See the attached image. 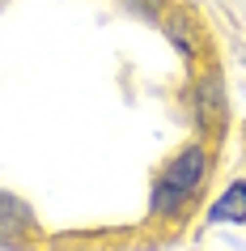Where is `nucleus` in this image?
I'll return each mask as SVG.
<instances>
[{"label": "nucleus", "mask_w": 246, "mask_h": 251, "mask_svg": "<svg viewBox=\"0 0 246 251\" xmlns=\"http://www.w3.org/2000/svg\"><path fill=\"white\" fill-rule=\"evenodd\" d=\"M195 124H200V141H212L217 145L221 136H225V119H229V102H225V81H221V68H204L200 81H195Z\"/></svg>", "instance_id": "1"}, {"label": "nucleus", "mask_w": 246, "mask_h": 251, "mask_svg": "<svg viewBox=\"0 0 246 251\" xmlns=\"http://www.w3.org/2000/svg\"><path fill=\"white\" fill-rule=\"evenodd\" d=\"M208 166H212V158H208V145L204 141H187V145L174 153V158L161 166V183L166 187H174L179 196H187V200H195V192H200V183L208 179Z\"/></svg>", "instance_id": "2"}, {"label": "nucleus", "mask_w": 246, "mask_h": 251, "mask_svg": "<svg viewBox=\"0 0 246 251\" xmlns=\"http://www.w3.org/2000/svg\"><path fill=\"white\" fill-rule=\"evenodd\" d=\"M208 222H233V226H246V179H233L225 192H221V200H212L208 204Z\"/></svg>", "instance_id": "3"}, {"label": "nucleus", "mask_w": 246, "mask_h": 251, "mask_svg": "<svg viewBox=\"0 0 246 251\" xmlns=\"http://www.w3.org/2000/svg\"><path fill=\"white\" fill-rule=\"evenodd\" d=\"M30 226H34L30 209L17 196L0 192V243H22V234H30Z\"/></svg>", "instance_id": "4"}]
</instances>
